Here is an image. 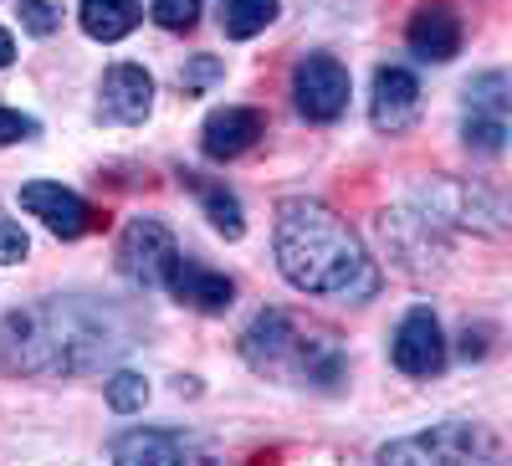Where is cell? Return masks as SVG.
<instances>
[{
	"instance_id": "cell-1",
	"label": "cell",
	"mask_w": 512,
	"mask_h": 466,
	"mask_svg": "<svg viewBox=\"0 0 512 466\" xmlns=\"http://www.w3.org/2000/svg\"><path fill=\"white\" fill-rule=\"evenodd\" d=\"M139 344V328L123 308L98 298H41L0 318V374L72 379L113 364Z\"/></svg>"
},
{
	"instance_id": "cell-2",
	"label": "cell",
	"mask_w": 512,
	"mask_h": 466,
	"mask_svg": "<svg viewBox=\"0 0 512 466\" xmlns=\"http://www.w3.org/2000/svg\"><path fill=\"white\" fill-rule=\"evenodd\" d=\"M272 251H277V272L308 298L369 303L384 282L364 241L323 200H303V195L282 200L272 226Z\"/></svg>"
},
{
	"instance_id": "cell-3",
	"label": "cell",
	"mask_w": 512,
	"mask_h": 466,
	"mask_svg": "<svg viewBox=\"0 0 512 466\" xmlns=\"http://www.w3.org/2000/svg\"><path fill=\"white\" fill-rule=\"evenodd\" d=\"M241 359L256 374L297 379V385H318V390H338V379L349 369L333 344V333L303 328L282 308H262L251 318V328L241 333Z\"/></svg>"
},
{
	"instance_id": "cell-4",
	"label": "cell",
	"mask_w": 512,
	"mask_h": 466,
	"mask_svg": "<svg viewBox=\"0 0 512 466\" xmlns=\"http://www.w3.org/2000/svg\"><path fill=\"white\" fill-rule=\"evenodd\" d=\"M507 113H512V72H482L466 82L461 98V139L477 154H497L507 144Z\"/></svg>"
},
{
	"instance_id": "cell-5",
	"label": "cell",
	"mask_w": 512,
	"mask_h": 466,
	"mask_svg": "<svg viewBox=\"0 0 512 466\" xmlns=\"http://www.w3.org/2000/svg\"><path fill=\"white\" fill-rule=\"evenodd\" d=\"M497 441L472 420H441L431 431L400 436L379 451V461H492Z\"/></svg>"
},
{
	"instance_id": "cell-6",
	"label": "cell",
	"mask_w": 512,
	"mask_h": 466,
	"mask_svg": "<svg viewBox=\"0 0 512 466\" xmlns=\"http://www.w3.org/2000/svg\"><path fill=\"white\" fill-rule=\"evenodd\" d=\"M349 93V67L328 52H308L292 67V103L308 123H338L349 113Z\"/></svg>"
},
{
	"instance_id": "cell-7",
	"label": "cell",
	"mask_w": 512,
	"mask_h": 466,
	"mask_svg": "<svg viewBox=\"0 0 512 466\" xmlns=\"http://www.w3.org/2000/svg\"><path fill=\"white\" fill-rule=\"evenodd\" d=\"M175 262H180V241L169 236L164 221L139 216V221L123 226V236H118V272L134 287H164L169 272H175Z\"/></svg>"
},
{
	"instance_id": "cell-8",
	"label": "cell",
	"mask_w": 512,
	"mask_h": 466,
	"mask_svg": "<svg viewBox=\"0 0 512 466\" xmlns=\"http://www.w3.org/2000/svg\"><path fill=\"white\" fill-rule=\"evenodd\" d=\"M390 359H395V369L410 374V379H431V374H441L446 359H451L446 333H441V318H436L431 308H410V313L400 318L395 338H390Z\"/></svg>"
},
{
	"instance_id": "cell-9",
	"label": "cell",
	"mask_w": 512,
	"mask_h": 466,
	"mask_svg": "<svg viewBox=\"0 0 512 466\" xmlns=\"http://www.w3.org/2000/svg\"><path fill=\"white\" fill-rule=\"evenodd\" d=\"M21 210H26V216H36L57 241H77V236H88L98 226V210L82 200L77 190L57 185V180H31L21 190Z\"/></svg>"
},
{
	"instance_id": "cell-10",
	"label": "cell",
	"mask_w": 512,
	"mask_h": 466,
	"mask_svg": "<svg viewBox=\"0 0 512 466\" xmlns=\"http://www.w3.org/2000/svg\"><path fill=\"white\" fill-rule=\"evenodd\" d=\"M149 113H154V77L139 62H113L98 82V118L134 129Z\"/></svg>"
},
{
	"instance_id": "cell-11",
	"label": "cell",
	"mask_w": 512,
	"mask_h": 466,
	"mask_svg": "<svg viewBox=\"0 0 512 466\" xmlns=\"http://www.w3.org/2000/svg\"><path fill=\"white\" fill-rule=\"evenodd\" d=\"M262 134H267L262 108L226 103V108H216V113L200 123V154L216 159V164H231V159H241L256 139H262Z\"/></svg>"
},
{
	"instance_id": "cell-12",
	"label": "cell",
	"mask_w": 512,
	"mask_h": 466,
	"mask_svg": "<svg viewBox=\"0 0 512 466\" xmlns=\"http://www.w3.org/2000/svg\"><path fill=\"white\" fill-rule=\"evenodd\" d=\"M405 41L420 62H451L461 52V16L451 0H420L410 26H405Z\"/></svg>"
},
{
	"instance_id": "cell-13",
	"label": "cell",
	"mask_w": 512,
	"mask_h": 466,
	"mask_svg": "<svg viewBox=\"0 0 512 466\" xmlns=\"http://www.w3.org/2000/svg\"><path fill=\"white\" fill-rule=\"evenodd\" d=\"M420 113V82L410 67H379L374 72V98H369V118L379 134H405Z\"/></svg>"
},
{
	"instance_id": "cell-14",
	"label": "cell",
	"mask_w": 512,
	"mask_h": 466,
	"mask_svg": "<svg viewBox=\"0 0 512 466\" xmlns=\"http://www.w3.org/2000/svg\"><path fill=\"white\" fill-rule=\"evenodd\" d=\"M164 292H169L175 303L195 308V313H226V308L236 303V282H231L226 272H216V267H205V262H190V257L175 262Z\"/></svg>"
},
{
	"instance_id": "cell-15",
	"label": "cell",
	"mask_w": 512,
	"mask_h": 466,
	"mask_svg": "<svg viewBox=\"0 0 512 466\" xmlns=\"http://www.w3.org/2000/svg\"><path fill=\"white\" fill-rule=\"evenodd\" d=\"M113 461H123V466H139V461L175 466V461H205V451L180 431H123V436H113Z\"/></svg>"
},
{
	"instance_id": "cell-16",
	"label": "cell",
	"mask_w": 512,
	"mask_h": 466,
	"mask_svg": "<svg viewBox=\"0 0 512 466\" xmlns=\"http://www.w3.org/2000/svg\"><path fill=\"white\" fill-rule=\"evenodd\" d=\"M139 0H77V21L93 41H123L139 26Z\"/></svg>"
},
{
	"instance_id": "cell-17",
	"label": "cell",
	"mask_w": 512,
	"mask_h": 466,
	"mask_svg": "<svg viewBox=\"0 0 512 466\" xmlns=\"http://www.w3.org/2000/svg\"><path fill=\"white\" fill-rule=\"evenodd\" d=\"M195 195H200V205H205V216H210V226H216L226 241H241L246 236V221H241V200L221 185V180H200V175H190V169H185V175H180Z\"/></svg>"
},
{
	"instance_id": "cell-18",
	"label": "cell",
	"mask_w": 512,
	"mask_h": 466,
	"mask_svg": "<svg viewBox=\"0 0 512 466\" xmlns=\"http://www.w3.org/2000/svg\"><path fill=\"white\" fill-rule=\"evenodd\" d=\"M272 21H277V0H226V6H221V31L231 41L262 36Z\"/></svg>"
},
{
	"instance_id": "cell-19",
	"label": "cell",
	"mask_w": 512,
	"mask_h": 466,
	"mask_svg": "<svg viewBox=\"0 0 512 466\" xmlns=\"http://www.w3.org/2000/svg\"><path fill=\"white\" fill-rule=\"evenodd\" d=\"M144 400H149V379H144V374H134V369H118V374L108 379V405H113L118 415H134V410H144Z\"/></svg>"
},
{
	"instance_id": "cell-20",
	"label": "cell",
	"mask_w": 512,
	"mask_h": 466,
	"mask_svg": "<svg viewBox=\"0 0 512 466\" xmlns=\"http://www.w3.org/2000/svg\"><path fill=\"white\" fill-rule=\"evenodd\" d=\"M226 67H221V57H210V52H200V57H190L185 67H180V93L185 98H195V93H205L210 82H216Z\"/></svg>"
},
{
	"instance_id": "cell-21",
	"label": "cell",
	"mask_w": 512,
	"mask_h": 466,
	"mask_svg": "<svg viewBox=\"0 0 512 466\" xmlns=\"http://www.w3.org/2000/svg\"><path fill=\"white\" fill-rule=\"evenodd\" d=\"M26 257H31L26 231H21V221L11 216V210L0 205V267H16V262H26Z\"/></svg>"
},
{
	"instance_id": "cell-22",
	"label": "cell",
	"mask_w": 512,
	"mask_h": 466,
	"mask_svg": "<svg viewBox=\"0 0 512 466\" xmlns=\"http://www.w3.org/2000/svg\"><path fill=\"white\" fill-rule=\"evenodd\" d=\"M149 16L164 26V31H190L200 21V0H154Z\"/></svg>"
},
{
	"instance_id": "cell-23",
	"label": "cell",
	"mask_w": 512,
	"mask_h": 466,
	"mask_svg": "<svg viewBox=\"0 0 512 466\" xmlns=\"http://www.w3.org/2000/svg\"><path fill=\"white\" fill-rule=\"evenodd\" d=\"M16 16H21V26H26L31 36H52V31L62 26V11H57V6H47V0H21Z\"/></svg>"
},
{
	"instance_id": "cell-24",
	"label": "cell",
	"mask_w": 512,
	"mask_h": 466,
	"mask_svg": "<svg viewBox=\"0 0 512 466\" xmlns=\"http://www.w3.org/2000/svg\"><path fill=\"white\" fill-rule=\"evenodd\" d=\"M36 134H41V123H36L31 113L0 108V149H6V144H26V139H36Z\"/></svg>"
},
{
	"instance_id": "cell-25",
	"label": "cell",
	"mask_w": 512,
	"mask_h": 466,
	"mask_svg": "<svg viewBox=\"0 0 512 466\" xmlns=\"http://www.w3.org/2000/svg\"><path fill=\"white\" fill-rule=\"evenodd\" d=\"M16 62V41H11V31H0V67H11Z\"/></svg>"
}]
</instances>
